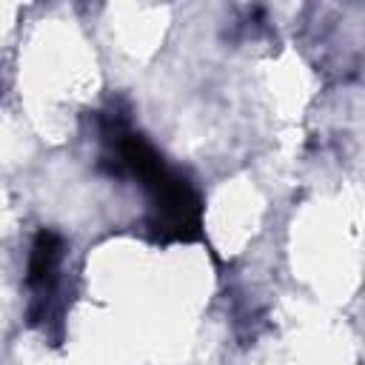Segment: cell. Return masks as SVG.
I'll use <instances>...</instances> for the list:
<instances>
[{"mask_svg": "<svg viewBox=\"0 0 365 365\" xmlns=\"http://www.w3.org/2000/svg\"><path fill=\"white\" fill-rule=\"evenodd\" d=\"M143 188L148 191V234L157 242L202 240V197L185 174L165 165Z\"/></svg>", "mask_w": 365, "mask_h": 365, "instance_id": "cell-1", "label": "cell"}, {"mask_svg": "<svg viewBox=\"0 0 365 365\" xmlns=\"http://www.w3.org/2000/svg\"><path fill=\"white\" fill-rule=\"evenodd\" d=\"M63 257H66V240L51 228H40L31 240L29 265H26V285L34 294V302L29 311L31 322L46 319V302L51 299V294L57 288Z\"/></svg>", "mask_w": 365, "mask_h": 365, "instance_id": "cell-2", "label": "cell"}, {"mask_svg": "<svg viewBox=\"0 0 365 365\" xmlns=\"http://www.w3.org/2000/svg\"><path fill=\"white\" fill-rule=\"evenodd\" d=\"M0 91H3V83H0Z\"/></svg>", "mask_w": 365, "mask_h": 365, "instance_id": "cell-3", "label": "cell"}]
</instances>
